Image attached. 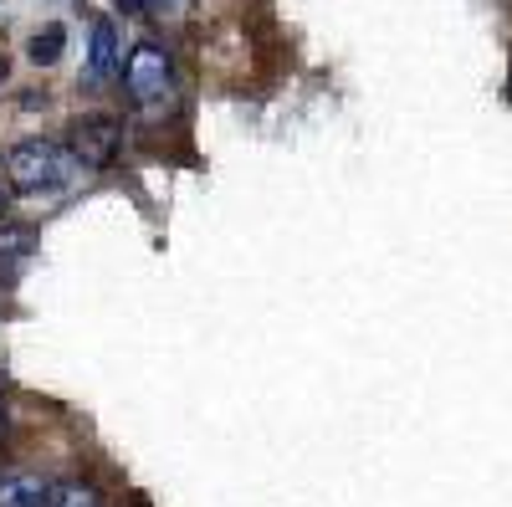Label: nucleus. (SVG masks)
<instances>
[{
	"label": "nucleus",
	"mask_w": 512,
	"mask_h": 507,
	"mask_svg": "<svg viewBox=\"0 0 512 507\" xmlns=\"http://www.w3.org/2000/svg\"><path fill=\"white\" fill-rule=\"evenodd\" d=\"M144 11H149V16H185L190 0H144Z\"/></svg>",
	"instance_id": "6e6552de"
},
{
	"label": "nucleus",
	"mask_w": 512,
	"mask_h": 507,
	"mask_svg": "<svg viewBox=\"0 0 512 507\" xmlns=\"http://www.w3.org/2000/svg\"><path fill=\"white\" fill-rule=\"evenodd\" d=\"M6 175L16 190H52L67 175V154L52 139H21L6 154Z\"/></svg>",
	"instance_id": "7ed1b4c3"
},
{
	"label": "nucleus",
	"mask_w": 512,
	"mask_h": 507,
	"mask_svg": "<svg viewBox=\"0 0 512 507\" xmlns=\"http://www.w3.org/2000/svg\"><path fill=\"white\" fill-rule=\"evenodd\" d=\"M118 11H128V16H144V0H113Z\"/></svg>",
	"instance_id": "1a4fd4ad"
},
{
	"label": "nucleus",
	"mask_w": 512,
	"mask_h": 507,
	"mask_svg": "<svg viewBox=\"0 0 512 507\" xmlns=\"http://www.w3.org/2000/svg\"><path fill=\"white\" fill-rule=\"evenodd\" d=\"M62 52H67V31H62V21H47L41 31H31V41H26V57H31L36 67H57Z\"/></svg>",
	"instance_id": "423d86ee"
},
{
	"label": "nucleus",
	"mask_w": 512,
	"mask_h": 507,
	"mask_svg": "<svg viewBox=\"0 0 512 507\" xmlns=\"http://www.w3.org/2000/svg\"><path fill=\"white\" fill-rule=\"evenodd\" d=\"M0 431H6V405H0Z\"/></svg>",
	"instance_id": "9b49d317"
},
{
	"label": "nucleus",
	"mask_w": 512,
	"mask_h": 507,
	"mask_svg": "<svg viewBox=\"0 0 512 507\" xmlns=\"http://www.w3.org/2000/svg\"><path fill=\"white\" fill-rule=\"evenodd\" d=\"M123 154V123L113 113H88L67 129V159L88 164V169H108Z\"/></svg>",
	"instance_id": "f03ea898"
},
{
	"label": "nucleus",
	"mask_w": 512,
	"mask_h": 507,
	"mask_svg": "<svg viewBox=\"0 0 512 507\" xmlns=\"http://www.w3.org/2000/svg\"><path fill=\"white\" fill-rule=\"evenodd\" d=\"M47 507H108V497L88 477H67V482H52V502Z\"/></svg>",
	"instance_id": "0eeeda50"
},
{
	"label": "nucleus",
	"mask_w": 512,
	"mask_h": 507,
	"mask_svg": "<svg viewBox=\"0 0 512 507\" xmlns=\"http://www.w3.org/2000/svg\"><path fill=\"white\" fill-rule=\"evenodd\" d=\"M118 72V26L103 16L93 21V57H88V88H103Z\"/></svg>",
	"instance_id": "39448f33"
},
{
	"label": "nucleus",
	"mask_w": 512,
	"mask_h": 507,
	"mask_svg": "<svg viewBox=\"0 0 512 507\" xmlns=\"http://www.w3.org/2000/svg\"><path fill=\"white\" fill-rule=\"evenodd\" d=\"M52 502V482L41 472H0V507H47Z\"/></svg>",
	"instance_id": "20e7f679"
},
{
	"label": "nucleus",
	"mask_w": 512,
	"mask_h": 507,
	"mask_svg": "<svg viewBox=\"0 0 512 507\" xmlns=\"http://www.w3.org/2000/svg\"><path fill=\"white\" fill-rule=\"evenodd\" d=\"M123 93L144 113H154L175 98V62H169V52L159 41H134V52L123 62Z\"/></svg>",
	"instance_id": "f257e3e1"
},
{
	"label": "nucleus",
	"mask_w": 512,
	"mask_h": 507,
	"mask_svg": "<svg viewBox=\"0 0 512 507\" xmlns=\"http://www.w3.org/2000/svg\"><path fill=\"white\" fill-rule=\"evenodd\" d=\"M6 210H11V200H6V195H0V221H6Z\"/></svg>",
	"instance_id": "9d476101"
}]
</instances>
